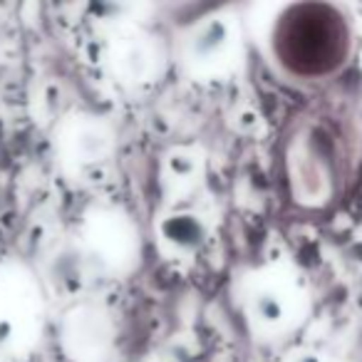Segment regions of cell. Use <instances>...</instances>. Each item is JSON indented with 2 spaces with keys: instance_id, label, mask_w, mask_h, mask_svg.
I'll list each match as a JSON object with an SVG mask.
<instances>
[{
  "instance_id": "cell-2",
  "label": "cell",
  "mask_w": 362,
  "mask_h": 362,
  "mask_svg": "<svg viewBox=\"0 0 362 362\" xmlns=\"http://www.w3.org/2000/svg\"><path fill=\"white\" fill-rule=\"evenodd\" d=\"M298 298L296 291L281 283H266L258 293H253L251 313L263 327L268 330H281L298 320L296 317Z\"/></svg>"
},
{
  "instance_id": "cell-4",
  "label": "cell",
  "mask_w": 362,
  "mask_h": 362,
  "mask_svg": "<svg viewBox=\"0 0 362 362\" xmlns=\"http://www.w3.org/2000/svg\"><path fill=\"white\" fill-rule=\"evenodd\" d=\"M77 136H80V139L75 141V149L80 151V156H85L87 161L97 159V156L107 149V136L102 134L100 129H95V127H82V129L77 132Z\"/></svg>"
},
{
  "instance_id": "cell-3",
  "label": "cell",
  "mask_w": 362,
  "mask_h": 362,
  "mask_svg": "<svg viewBox=\"0 0 362 362\" xmlns=\"http://www.w3.org/2000/svg\"><path fill=\"white\" fill-rule=\"evenodd\" d=\"M223 45H226V28H223L221 23H209V25H204L202 33L194 37L192 55L211 60L214 52L223 50Z\"/></svg>"
},
{
  "instance_id": "cell-1",
  "label": "cell",
  "mask_w": 362,
  "mask_h": 362,
  "mask_svg": "<svg viewBox=\"0 0 362 362\" xmlns=\"http://www.w3.org/2000/svg\"><path fill=\"white\" fill-rule=\"evenodd\" d=\"M352 45L350 23L337 8L322 3L293 6L273 33V52L291 75L320 80L347 62Z\"/></svg>"
},
{
  "instance_id": "cell-5",
  "label": "cell",
  "mask_w": 362,
  "mask_h": 362,
  "mask_svg": "<svg viewBox=\"0 0 362 362\" xmlns=\"http://www.w3.org/2000/svg\"><path fill=\"white\" fill-rule=\"evenodd\" d=\"M286 362H322V357L310 350H298V352H291Z\"/></svg>"
}]
</instances>
